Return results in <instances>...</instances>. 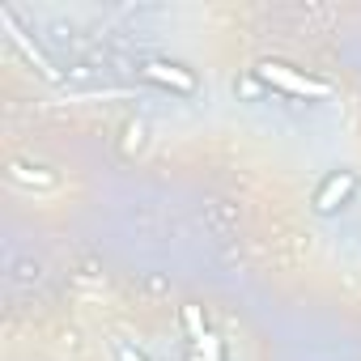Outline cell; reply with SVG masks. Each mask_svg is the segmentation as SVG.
Segmentation results:
<instances>
[{
  "label": "cell",
  "instance_id": "6",
  "mask_svg": "<svg viewBox=\"0 0 361 361\" xmlns=\"http://www.w3.org/2000/svg\"><path fill=\"white\" fill-rule=\"evenodd\" d=\"M123 136H128V140H123V149H128V153H132V149H145V128H140V123H128V128H123Z\"/></svg>",
  "mask_w": 361,
  "mask_h": 361
},
{
  "label": "cell",
  "instance_id": "2",
  "mask_svg": "<svg viewBox=\"0 0 361 361\" xmlns=\"http://www.w3.org/2000/svg\"><path fill=\"white\" fill-rule=\"evenodd\" d=\"M145 77L170 85L174 94H196V77H192L183 64H174V60H149V64H145Z\"/></svg>",
  "mask_w": 361,
  "mask_h": 361
},
{
  "label": "cell",
  "instance_id": "5",
  "mask_svg": "<svg viewBox=\"0 0 361 361\" xmlns=\"http://www.w3.org/2000/svg\"><path fill=\"white\" fill-rule=\"evenodd\" d=\"M234 90H243V98H251V102H255V98H259L268 85H264L259 77H243V81H234Z\"/></svg>",
  "mask_w": 361,
  "mask_h": 361
},
{
  "label": "cell",
  "instance_id": "3",
  "mask_svg": "<svg viewBox=\"0 0 361 361\" xmlns=\"http://www.w3.org/2000/svg\"><path fill=\"white\" fill-rule=\"evenodd\" d=\"M9 178H13V183H26V188H39V192H51L56 183H60V178H56V170H47V166H30V161H13L9 166Z\"/></svg>",
  "mask_w": 361,
  "mask_h": 361
},
{
  "label": "cell",
  "instance_id": "1",
  "mask_svg": "<svg viewBox=\"0 0 361 361\" xmlns=\"http://www.w3.org/2000/svg\"><path fill=\"white\" fill-rule=\"evenodd\" d=\"M353 196H357V174L353 170H331V174H323V183L314 188V213L331 217V213L348 209Z\"/></svg>",
  "mask_w": 361,
  "mask_h": 361
},
{
  "label": "cell",
  "instance_id": "4",
  "mask_svg": "<svg viewBox=\"0 0 361 361\" xmlns=\"http://www.w3.org/2000/svg\"><path fill=\"white\" fill-rule=\"evenodd\" d=\"M111 348H115V361H149V357H145V353H140L132 340H115Z\"/></svg>",
  "mask_w": 361,
  "mask_h": 361
}]
</instances>
